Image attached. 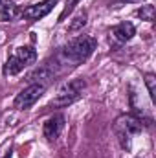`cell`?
Segmentation results:
<instances>
[{
	"instance_id": "6da1fadb",
	"label": "cell",
	"mask_w": 156,
	"mask_h": 158,
	"mask_svg": "<svg viewBox=\"0 0 156 158\" xmlns=\"http://www.w3.org/2000/svg\"><path fill=\"white\" fill-rule=\"evenodd\" d=\"M97 42L94 37H88V35H79L76 39H72L68 44L63 46L61 50V61L64 64H72V66H77L83 61H86L94 50H96Z\"/></svg>"
},
{
	"instance_id": "7a4b0ae2",
	"label": "cell",
	"mask_w": 156,
	"mask_h": 158,
	"mask_svg": "<svg viewBox=\"0 0 156 158\" xmlns=\"http://www.w3.org/2000/svg\"><path fill=\"white\" fill-rule=\"evenodd\" d=\"M142 129H143L142 119L136 118V116H132V114H123V116H119V118L116 119V123H114L116 136H117V140H119V143H121V147H123L125 151L130 149V138H132L134 134H140Z\"/></svg>"
},
{
	"instance_id": "3957f363",
	"label": "cell",
	"mask_w": 156,
	"mask_h": 158,
	"mask_svg": "<svg viewBox=\"0 0 156 158\" xmlns=\"http://www.w3.org/2000/svg\"><path fill=\"white\" fill-rule=\"evenodd\" d=\"M84 86H86L84 79H74V81L64 83L59 88V92L55 94V98L51 99V107H68V105H72L74 101H77L81 98Z\"/></svg>"
},
{
	"instance_id": "277c9868",
	"label": "cell",
	"mask_w": 156,
	"mask_h": 158,
	"mask_svg": "<svg viewBox=\"0 0 156 158\" xmlns=\"http://www.w3.org/2000/svg\"><path fill=\"white\" fill-rule=\"evenodd\" d=\"M46 92V85L42 83H31L30 86H26L24 90H20L15 98V109L18 110H26L31 105H35L39 101V98Z\"/></svg>"
},
{
	"instance_id": "5b68a950",
	"label": "cell",
	"mask_w": 156,
	"mask_h": 158,
	"mask_svg": "<svg viewBox=\"0 0 156 158\" xmlns=\"http://www.w3.org/2000/svg\"><path fill=\"white\" fill-rule=\"evenodd\" d=\"M55 6H57V0H42L39 4L28 6V7L22 11V17H24L26 20H30V22H35V20L44 19Z\"/></svg>"
},
{
	"instance_id": "8992f818",
	"label": "cell",
	"mask_w": 156,
	"mask_h": 158,
	"mask_svg": "<svg viewBox=\"0 0 156 158\" xmlns=\"http://www.w3.org/2000/svg\"><path fill=\"white\" fill-rule=\"evenodd\" d=\"M64 121H66V119H64L63 114H53V116H50V118L44 121V125H42V134H44V138L50 140V142L57 140V138L61 136L63 129H64Z\"/></svg>"
},
{
	"instance_id": "52a82bcc",
	"label": "cell",
	"mask_w": 156,
	"mask_h": 158,
	"mask_svg": "<svg viewBox=\"0 0 156 158\" xmlns=\"http://www.w3.org/2000/svg\"><path fill=\"white\" fill-rule=\"evenodd\" d=\"M134 35H136V28H134L132 22H121V24H117L110 30V39L117 44H123V42L130 40Z\"/></svg>"
},
{
	"instance_id": "ba28073f",
	"label": "cell",
	"mask_w": 156,
	"mask_h": 158,
	"mask_svg": "<svg viewBox=\"0 0 156 158\" xmlns=\"http://www.w3.org/2000/svg\"><path fill=\"white\" fill-rule=\"evenodd\" d=\"M15 55L24 63V66L33 64L35 59H37V53H35V50H33L31 46H18V48L15 50Z\"/></svg>"
},
{
	"instance_id": "9c48e42d",
	"label": "cell",
	"mask_w": 156,
	"mask_h": 158,
	"mask_svg": "<svg viewBox=\"0 0 156 158\" xmlns=\"http://www.w3.org/2000/svg\"><path fill=\"white\" fill-rule=\"evenodd\" d=\"M26 66H24V63L13 53V55H9L7 57V63H6V66H4V74L6 76H17L18 72H22Z\"/></svg>"
},
{
	"instance_id": "30bf717a",
	"label": "cell",
	"mask_w": 156,
	"mask_h": 158,
	"mask_svg": "<svg viewBox=\"0 0 156 158\" xmlns=\"http://www.w3.org/2000/svg\"><path fill=\"white\" fill-rule=\"evenodd\" d=\"M17 15H18V9H17V6H15L13 2H6L4 6H0V19H2V20L9 22V20H13Z\"/></svg>"
},
{
	"instance_id": "8fae6325",
	"label": "cell",
	"mask_w": 156,
	"mask_h": 158,
	"mask_svg": "<svg viewBox=\"0 0 156 158\" xmlns=\"http://www.w3.org/2000/svg\"><path fill=\"white\" fill-rule=\"evenodd\" d=\"M154 13H156L154 6H142V7L136 11V15H138L142 20H147V22H153V20H154Z\"/></svg>"
},
{
	"instance_id": "7c38bea8",
	"label": "cell",
	"mask_w": 156,
	"mask_h": 158,
	"mask_svg": "<svg viewBox=\"0 0 156 158\" xmlns=\"http://www.w3.org/2000/svg\"><path fill=\"white\" fill-rule=\"evenodd\" d=\"M145 85H147L151 101H154L156 99V77H154V74H145Z\"/></svg>"
},
{
	"instance_id": "4fadbf2b",
	"label": "cell",
	"mask_w": 156,
	"mask_h": 158,
	"mask_svg": "<svg viewBox=\"0 0 156 158\" xmlns=\"http://www.w3.org/2000/svg\"><path fill=\"white\" fill-rule=\"evenodd\" d=\"M79 2H81V0H66V6H64L63 13H61V17H59V22H63V20H64V19H66V17L74 11V7L77 6Z\"/></svg>"
},
{
	"instance_id": "5bb4252c",
	"label": "cell",
	"mask_w": 156,
	"mask_h": 158,
	"mask_svg": "<svg viewBox=\"0 0 156 158\" xmlns=\"http://www.w3.org/2000/svg\"><path fill=\"white\" fill-rule=\"evenodd\" d=\"M84 24H86V13H81V15H77V17L74 19V22L70 24V31H77V30H81Z\"/></svg>"
},
{
	"instance_id": "9a60e30c",
	"label": "cell",
	"mask_w": 156,
	"mask_h": 158,
	"mask_svg": "<svg viewBox=\"0 0 156 158\" xmlns=\"http://www.w3.org/2000/svg\"><path fill=\"white\" fill-rule=\"evenodd\" d=\"M117 2H142V0H117Z\"/></svg>"
},
{
	"instance_id": "2e32d148",
	"label": "cell",
	"mask_w": 156,
	"mask_h": 158,
	"mask_svg": "<svg viewBox=\"0 0 156 158\" xmlns=\"http://www.w3.org/2000/svg\"><path fill=\"white\" fill-rule=\"evenodd\" d=\"M4 158H11V151H9V153H6V156Z\"/></svg>"
},
{
	"instance_id": "e0dca14e",
	"label": "cell",
	"mask_w": 156,
	"mask_h": 158,
	"mask_svg": "<svg viewBox=\"0 0 156 158\" xmlns=\"http://www.w3.org/2000/svg\"><path fill=\"white\" fill-rule=\"evenodd\" d=\"M0 4H2V0H0Z\"/></svg>"
}]
</instances>
